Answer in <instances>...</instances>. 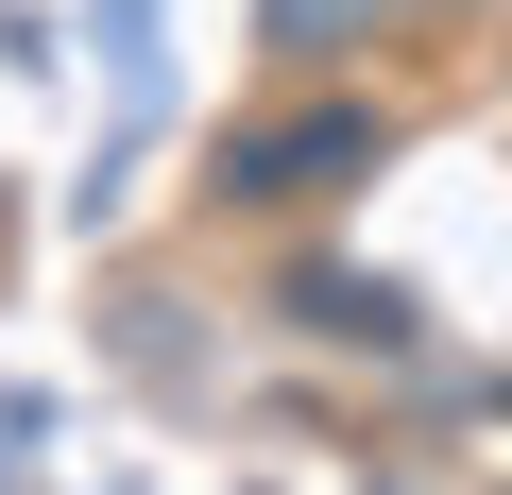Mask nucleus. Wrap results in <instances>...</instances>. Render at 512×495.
<instances>
[{
    "instance_id": "1",
    "label": "nucleus",
    "mask_w": 512,
    "mask_h": 495,
    "mask_svg": "<svg viewBox=\"0 0 512 495\" xmlns=\"http://www.w3.org/2000/svg\"><path fill=\"white\" fill-rule=\"evenodd\" d=\"M376 154H393V120H376V103L256 120V137H222V205H308V188H342V171H376Z\"/></svg>"
}]
</instances>
